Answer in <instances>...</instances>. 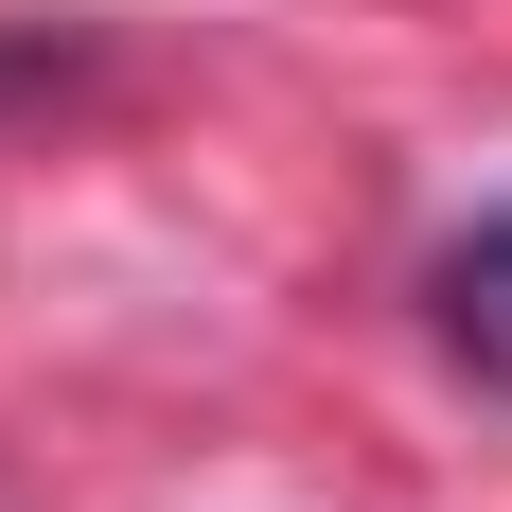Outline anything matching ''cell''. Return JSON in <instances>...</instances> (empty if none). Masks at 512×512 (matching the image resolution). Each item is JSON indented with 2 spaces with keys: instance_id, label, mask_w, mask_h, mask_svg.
<instances>
[{
  "instance_id": "6da1fadb",
  "label": "cell",
  "mask_w": 512,
  "mask_h": 512,
  "mask_svg": "<svg viewBox=\"0 0 512 512\" xmlns=\"http://www.w3.org/2000/svg\"><path fill=\"white\" fill-rule=\"evenodd\" d=\"M424 318H442V354H460L477 389H512V212H477L460 248L424 265Z\"/></svg>"
}]
</instances>
